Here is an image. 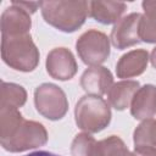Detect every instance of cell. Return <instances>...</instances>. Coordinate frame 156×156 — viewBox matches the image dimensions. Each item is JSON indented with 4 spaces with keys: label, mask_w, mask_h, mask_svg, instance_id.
Returning <instances> with one entry per match:
<instances>
[{
    "label": "cell",
    "mask_w": 156,
    "mask_h": 156,
    "mask_svg": "<svg viewBox=\"0 0 156 156\" xmlns=\"http://www.w3.org/2000/svg\"><path fill=\"white\" fill-rule=\"evenodd\" d=\"M40 11L48 24L61 32L73 33L84 24L89 16V1H40Z\"/></svg>",
    "instance_id": "obj_1"
},
{
    "label": "cell",
    "mask_w": 156,
    "mask_h": 156,
    "mask_svg": "<svg viewBox=\"0 0 156 156\" xmlns=\"http://www.w3.org/2000/svg\"><path fill=\"white\" fill-rule=\"evenodd\" d=\"M39 50L30 34L1 35V58L15 71L32 72L39 63Z\"/></svg>",
    "instance_id": "obj_2"
},
{
    "label": "cell",
    "mask_w": 156,
    "mask_h": 156,
    "mask_svg": "<svg viewBox=\"0 0 156 156\" xmlns=\"http://www.w3.org/2000/svg\"><path fill=\"white\" fill-rule=\"evenodd\" d=\"M110 104L96 95H83L76 104L74 119L79 129L85 133L94 134L104 130L111 122Z\"/></svg>",
    "instance_id": "obj_3"
},
{
    "label": "cell",
    "mask_w": 156,
    "mask_h": 156,
    "mask_svg": "<svg viewBox=\"0 0 156 156\" xmlns=\"http://www.w3.org/2000/svg\"><path fill=\"white\" fill-rule=\"evenodd\" d=\"M48 138V132L40 122L23 119L12 135L0 143L9 152H23L45 145Z\"/></svg>",
    "instance_id": "obj_4"
},
{
    "label": "cell",
    "mask_w": 156,
    "mask_h": 156,
    "mask_svg": "<svg viewBox=\"0 0 156 156\" xmlns=\"http://www.w3.org/2000/svg\"><path fill=\"white\" fill-rule=\"evenodd\" d=\"M34 105L39 115L49 121L62 119L68 111L66 93L52 83H43L35 88Z\"/></svg>",
    "instance_id": "obj_5"
},
{
    "label": "cell",
    "mask_w": 156,
    "mask_h": 156,
    "mask_svg": "<svg viewBox=\"0 0 156 156\" xmlns=\"http://www.w3.org/2000/svg\"><path fill=\"white\" fill-rule=\"evenodd\" d=\"M110 38L98 29L84 32L76 43V50L79 58L89 67L104 63L110 56Z\"/></svg>",
    "instance_id": "obj_6"
},
{
    "label": "cell",
    "mask_w": 156,
    "mask_h": 156,
    "mask_svg": "<svg viewBox=\"0 0 156 156\" xmlns=\"http://www.w3.org/2000/svg\"><path fill=\"white\" fill-rule=\"evenodd\" d=\"M45 67L51 78L61 82L72 79L78 71V65L74 55L71 50L62 46L54 48L48 54Z\"/></svg>",
    "instance_id": "obj_7"
},
{
    "label": "cell",
    "mask_w": 156,
    "mask_h": 156,
    "mask_svg": "<svg viewBox=\"0 0 156 156\" xmlns=\"http://www.w3.org/2000/svg\"><path fill=\"white\" fill-rule=\"evenodd\" d=\"M141 20V13L133 12L122 17L112 28L110 40L111 44L118 49L124 50L127 48L134 46L140 43L139 35V23Z\"/></svg>",
    "instance_id": "obj_8"
},
{
    "label": "cell",
    "mask_w": 156,
    "mask_h": 156,
    "mask_svg": "<svg viewBox=\"0 0 156 156\" xmlns=\"http://www.w3.org/2000/svg\"><path fill=\"white\" fill-rule=\"evenodd\" d=\"M32 27L30 13L21 7L16 1L4 10L0 20L1 35H22L28 34Z\"/></svg>",
    "instance_id": "obj_9"
},
{
    "label": "cell",
    "mask_w": 156,
    "mask_h": 156,
    "mask_svg": "<svg viewBox=\"0 0 156 156\" xmlns=\"http://www.w3.org/2000/svg\"><path fill=\"white\" fill-rule=\"evenodd\" d=\"M79 83L87 94L102 96L113 85V76L104 66H91L83 72Z\"/></svg>",
    "instance_id": "obj_10"
},
{
    "label": "cell",
    "mask_w": 156,
    "mask_h": 156,
    "mask_svg": "<svg viewBox=\"0 0 156 156\" xmlns=\"http://www.w3.org/2000/svg\"><path fill=\"white\" fill-rule=\"evenodd\" d=\"M130 115L138 121L156 116V85L145 84L138 89L130 104Z\"/></svg>",
    "instance_id": "obj_11"
},
{
    "label": "cell",
    "mask_w": 156,
    "mask_h": 156,
    "mask_svg": "<svg viewBox=\"0 0 156 156\" xmlns=\"http://www.w3.org/2000/svg\"><path fill=\"white\" fill-rule=\"evenodd\" d=\"M150 56L144 49H136L122 55L116 65V74L118 78L128 79L143 74L147 67Z\"/></svg>",
    "instance_id": "obj_12"
},
{
    "label": "cell",
    "mask_w": 156,
    "mask_h": 156,
    "mask_svg": "<svg viewBox=\"0 0 156 156\" xmlns=\"http://www.w3.org/2000/svg\"><path fill=\"white\" fill-rule=\"evenodd\" d=\"M127 10V4L122 1H89V17L101 24H116Z\"/></svg>",
    "instance_id": "obj_13"
},
{
    "label": "cell",
    "mask_w": 156,
    "mask_h": 156,
    "mask_svg": "<svg viewBox=\"0 0 156 156\" xmlns=\"http://www.w3.org/2000/svg\"><path fill=\"white\" fill-rule=\"evenodd\" d=\"M139 88V82L132 79H122L113 83L107 93L108 104L117 111H124L126 108L130 107L132 100Z\"/></svg>",
    "instance_id": "obj_14"
},
{
    "label": "cell",
    "mask_w": 156,
    "mask_h": 156,
    "mask_svg": "<svg viewBox=\"0 0 156 156\" xmlns=\"http://www.w3.org/2000/svg\"><path fill=\"white\" fill-rule=\"evenodd\" d=\"M144 12L139 23L140 40L149 44L156 43V0H145L141 2Z\"/></svg>",
    "instance_id": "obj_15"
},
{
    "label": "cell",
    "mask_w": 156,
    "mask_h": 156,
    "mask_svg": "<svg viewBox=\"0 0 156 156\" xmlns=\"http://www.w3.org/2000/svg\"><path fill=\"white\" fill-rule=\"evenodd\" d=\"M27 101L26 89L16 83L1 82L0 87V108H20Z\"/></svg>",
    "instance_id": "obj_16"
},
{
    "label": "cell",
    "mask_w": 156,
    "mask_h": 156,
    "mask_svg": "<svg viewBox=\"0 0 156 156\" xmlns=\"http://www.w3.org/2000/svg\"><path fill=\"white\" fill-rule=\"evenodd\" d=\"M133 143L135 149H146L156 152V119L141 121L134 129Z\"/></svg>",
    "instance_id": "obj_17"
},
{
    "label": "cell",
    "mask_w": 156,
    "mask_h": 156,
    "mask_svg": "<svg viewBox=\"0 0 156 156\" xmlns=\"http://www.w3.org/2000/svg\"><path fill=\"white\" fill-rule=\"evenodd\" d=\"M71 154L72 156H101L100 141L89 133H78L72 140Z\"/></svg>",
    "instance_id": "obj_18"
},
{
    "label": "cell",
    "mask_w": 156,
    "mask_h": 156,
    "mask_svg": "<svg viewBox=\"0 0 156 156\" xmlns=\"http://www.w3.org/2000/svg\"><path fill=\"white\" fill-rule=\"evenodd\" d=\"M23 119L17 108H0V141L10 138Z\"/></svg>",
    "instance_id": "obj_19"
},
{
    "label": "cell",
    "mask_w": 156,
    "mask_h": 156,
    "mask_svg": "<svg viewBox=\"0 0 156 156\" xmlns=\"http://www.w3.org/2000/svg\"><path fill=\"white\" fill-rule=\"evenodd\" d=\"M101 156H132L124 141L117 135H110L100 140Z\"/></svg>",
    "instance_id": "obj_20"
},
{
    "label": "cell",
    "mask_w": 156,
    "mask_h": 156,
    "mask_svg": "<svg viewBox=\"0 0 156 156\" xmlns=\"http://www.w3.org/2000/svg\"><path fill=\"white\" fill-rule=\"evenodd\" d=\"M132 156H156V152L146 149H135L132 151Z\"/></svg>",
    "instance_id": "obj_21"
},
{
    "label": "cell",
    "mask_w": 156,
    "mask_h": 156,
    "mask_svg": "<svg viewBox=\"0 0 156 156\" xmlns=\"http://www.w3.org/2000/svg\"><path fill=\"white\" fill-rule=\"evenodd\" d=\"M24 156H60V155H56V154H52V152H49V151H34V152H30L28 155H24Z\"/></svg>",
    "instance_id": "obj_22"
},
{
    "label": "cell",
    "mask_w": 156,
    "mask_h": 156,
    "mask_svg": "<svg viewBox=\"0 0 156 156\" xmlns=\"http://www.w3.org/2000/svg\"><path fill=\"white\" fill-rule=\"evenodd\" d=\"M150 62H151L152 67L156 68V48H154L151 54H150Z\"/></svg>",
    "instance_id": "obj_23"
}]
</instances>
